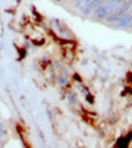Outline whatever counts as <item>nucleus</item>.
Here are the masks:
<instances>
[{
	"label": "nucleus",
	"mask_w": 132,
	"mask_h": 148,
	"mask_svg": "<svg viewBox=\"0 0 132 148\" xmlns=\"http://www.w3.org/2000/svg\"><path fill=\"white\" fill-rule=\"evenodd\" d=\"M120 3H122V0H105L98 8L92 11L90 17L94 20H98V21H103L108 17V15H111L120 5Z\"/></svg>",
	"instance_id": "nucleus-1"
},
{
	"label": "nucleus",
	"mask_w": 132,
	"mask_h": 148,
	"mask_svg": "<svg viewBox=\"0 0 132 148\" xmlns=\"http://www.w3.org/2000/svg\"><path fill=\"white\" fill-rule=\"evenodd\" d=\"M57 83H58L60 87H66L69 86V83H70V77H69V74L66 71H62V73L58 74V77H57Z\"/></svg>",
	"instance_id": "nucleus-2"
},
{
	"label": "nucleus",
	"mask_w": 132,
	"mask_h": 148,
	"mask_svg": "<svg viewBox=\"0 0 132 148\" xmlns=\"http://www.w3.org/2000/svg\"><path fill=\"white\" fill-rule=\"evenodd\" d=\"M66 101H68V103L70 106H75L77 105V102H78V99H77V95L74 94V92H68L66 94Z\"/></svg>",
	"instance_id": "nucleus-3"
},
{
	"label": "nucleus",
	"mask_w": 132,
	"mask_h": 148,
	"mask_svg": "<svg viewBox=\"0 0 132 148\" xmlns=\"http://www.w3.org/2000/svg\"><path fill=\"white\" fill-rule=\"evenodd\" d=\"M5 136V128H4L3 122H0V140H3Z\"/></svg>",
	"instance_id": "nucleus-4"
},
{
	"label": "nucleus",
	"mask_w": 132,
	"mask_h": 148,
	"mask_svg": "<svg viewBox=\"0 0 132 148\" xmlns=\"http://www.w3.org/2000/svg\"><path fill=\"white\" fill-rule=\"evenodd\" d=\"M129 11H132V5H131V8H129Z\"/></svg>",
	"instance_id": "nucleus-5"
},
{
	"label": "nucleus",
	"mask_w": 132,
	"mask_h": 148,
	"mask_svg": "<svg viewBox=\"0 0 132 148\" xmlns=\"http://www.w3.org/2000/svg\"><path fill=\"white\" fill-rule=\"evenodd\" d=\"M55 1H61V0H55Z\"/></svg>",
	"instance_id": "nucleus-6"
},
{
	"label": "nucleus",
	"mask_w": 132,
	"mask_h": 148,
	"mask_svg": "<svg viewBox=\"0 0 132 148\" xmlns=\"http://www.w3.org/2000/svg\"><path fill=\"white\" fill-rule=\"evenodd\" d=\"M0 145H1V144H0Z\"/></svg>",
	"instance_id": "nucleus-7"
}]
</instances>
